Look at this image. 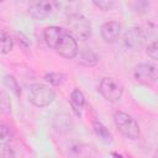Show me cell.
<instances>
[{
  "mask_svg": "<svg viewBox=\"0 0 158 158\" xmlns=\"http://www.w3.org/2000/svg\"><path fill=\"white\" fill-rule=\"evenodd\" d=\"M28 98H30V101L35 106H37V107H46V106L51 105L54 101L56 93H54V90L51 86H48L46 84L36 83V84H32L30 86Z\"/></svg>",
  "mask_w": 158,
  "mask_h": 158,
  "instance_id": "6da1fadb",
  "label": "cell"
},
{
  "mask_svg": "<svg viewBox=\"0 0 158 158\" xmlns=\"http://www.w3.org/2000/svg\"><path fill=\"white\" fill-rule=\"evenodd\" d=\"M114 122L117 130L130 139H137L139 136V126L136 120L126 112L116 111L114 114Z\"/></svg>",
  "mask_w": 158,
  "mask_h": 158,
  "instance_id": "7a4b0ae2",
  "label": "cell"
},
{
  "mask_svg": "<svg viewBox=\"0 0 158 158\" xmlns=\"http://www.w3.org/2000/svg\"><path fill=\"white\" fill-rule=\"evenodd\" d=\"M69 30L68 32L75 38V40H81L85 41L90 33H91V27H90V22L81 16L80 14H74V15H69Z\"/></svg>",
  "mask_w": 158,
  "mask_h": 158,
  "instance_id": "3957f363",
  "label": "cell"
},
{
  "mask_svg": "<svg viewBox=\"0 0 158 158\" xmlns=\"http://www.w3.org/2000/svg\"><path fill=\"white\" fill-rule=\"evenodd\" d=\"M54 49L57 51V53H59L62 57L67 58V59H72L74 57L78 56V43L77 40L67 31H64L62 33V36L59 37L58 42L56 43Z\"/></svg>",
  "mask_w": 158,
  "mask_h": 158,
  "instance_id": "277c9868",
  "label": "cell"
},
{
  "mask_svg": "<svg viewBox=\"0 0 158 158\" xmlns=\"http://www.w3.org/2000/svg\"><path fill=\"white\" fill-rule=\"evenodd\" d=\"M99 91L106 100H109L111 102H116L121 99L123 88L118 80H116L114 78H104L100 81Z\"/></svg>",
  "mask_w": 158,
  "mask_h": 158,
  "instance_id": "5b68a950",
  "label": "cell"
},
{
  "mask_svg": "<svg viewBox=\"0 0 158 158\" xmlns=\"http://www.w3.org/2000/svg\"><path fill=\"white\" fill-rule=\"evenodd\" d=\"M133 77L137 83L143 85H152L157 80V69L154 65L148 63H141L135 67Z\"/></svg>",
  "mask_w": 158,
  "mask_h": 158,
  "instance_id": "8992f818",
  "label": "cell"
},
{
  "mask_svg": "<svg viewBox=\"0 0 158 158\" xmlns=\"http://www.w3.org/2000/svg\"><path fill=\"white\" fill-rule=\"evenodd\" d=\"M28 14L36 20H43L52 14V4L49 0H30Z\"/></svg>",
  "mask_w": 158,
  "mask_h": 158,
  "instance_id": "52a82bcc",
  "label": "cell"
},
{
  "mask_svg": "<svg viewBox=\"0 0 158 158\" xmlns=\"http://www.w3.org/2000/svg\"><path fill=\"white\" fill-rule=\"evenodd\" d=\"M144 35L138 27H132L125 33V43L127 47L132 49H137L143 44L144 41Z\"/></svg>",
  "mask_w": 158,
  "mask_h": 158,
  "instance_id": "ba28073f",
  "label": "cell"
},
{
  "mask_svg": "<svg viewBox=\"0 0 158 158\" xmlns=\"http://www.w3.org/2000/svg\"><path fill=\"white\" fill-rule=\"evenodd\" d=\"M120 32L121 25L116 21H109L101 26V36L106 42H114L115 40H117Z\"/></svg>",
  "mask_w": 158,
  "mask_h": 158,
  "instance_id": "9c48e42d",
  "label": "cell"
},
{
  "mask_svg": "<svg viewBox=\"0 0 158 158\" xmlns=\"http://www.w3.org/2000/svg\"><path fill=\"white\" fill-rule=\"evenodd\" d=\"M52 1L58 10L65 12L68 16L79 14L81 5V0H52Z\"/></svg>",
  "mask_w": 158,
  "mask_h": 158,
  "instance_id": "30bf717a",
  "label": "cell"
},
{
  "mask_svg": "<svg viewBox=\"0 0 158 158\" xmlns=\"http://www.w3.org/2000/svg\"><path fill=\"white\" fill-rule=\"evenodd\" d=\"M69 104H70V107L74 111V114L80 117L81 114H83L84 106H85V96H84V94L79 89H74L70 93Z\"/></svg>",
  "mask_w": 158,
  "mask_h": 158,
  "instance_id": "8fae6325",
  "label": "cell"
},
{
  "mask_svg": "<svg viewBox=\"0 0 158 158\" xmlns=\"http://www.w3.org/2000/svg\"><path fill=\"white\" fill-rule=\"evenodd\" d=\"M63 32H64V30L60 28V27H57V26L46 27L44 31H43V37H44V41H46L47 46H49L51 48L54 49L56 43L58 42V40H59V37L62 36Z\"/></svg>",
  "mask_w": 158,
  "mask_h": 158,
  "instance_id": "7c38bea8",
  "label": "cell"
},
{
  "mask_svg": "<svg viewBox=\"0 0 158 158\" xmlns=\"http://www.w3.org/2000/svg\"><path fill=\"white\" fill-rule=\"evenodd\" d=\"M79 53V62L84 65H94L99 62V57L96 56L95 52H93L90 48H84L81 49L80 52L78 51Z\"/></svg>",
  "mask_w": 158,
  "mask_h": 158,
  "instance_id": "4fadbf2b",
  "label": "cell"
},
{
  "mask_svg": "<svg viewBox=\"0 0 158 158\" xmlns=\"http://www.w3.org/2000/svg\"><path fill=\"white\" fill-rule=\"evenodd\" d=\"M93 127H94V131L96 133V136L105 143H110L112 141V136L111 133L109 132V130L98 120H94V123H93Z\"/></svg>",
  "mask_w": 158,
  "mask_h": 158,
  "instance_id": "5bb4252c",
  "label": "cell"
},
{
  "mask_svg": "<svg viewBox=\"0 0 158 158\" xmlns=\"http://www.w3.org/2000/svg\"><path fill=\"white\" fill-rule=\"evenodd\" d=\"M12 48H14V41L11 36L5 31H0V53L7 54L12 51Z\"/></svg>",
  "mask_w": 158,
  "mask_h": 158,
  "instance_id": "9a60e30c",
  "label": "cell"
},
{
  "mask_svg": "<svg viewBox=\"0 0 158 158\" xmlns=\"http://www.w3.org/2000/svg\"><path fill=\"white\" fill-rule=\"evenodd\" d=\"M44 79L52 85H62L65 80V75L62 73H48L44 75Z\"/></svg>",
  "mask_w": 158,
  "mask_h": 158,
  "instance_id": "2e32d148",
  "label": "cell"
},
{
  "mask_svg": "<svg viewBox=\"0 0 158 158\" xmlns=\"http://www.w3.org/2000/svg\"><path fill=\"white\" fill-rule=\"evenodd\" d=\"M0 112H4V114L11 112V101L9 95L5 91H0Z\"/></svg>",
  "mask_w": 158,
  "mask_h": 158,
  "instance_id": "e0dca14e",
  "label": "cell"
},
{
  "mask_svg": "<svg viewBox=\"0 0 158 158\" xmlns=\"http://www.w3.org/2000/svg\"><path fill=\"white\" fill-rule=\"evenodd\" d=\"M4 83H5V85H6L7 88H10V89H11V91H12L16 96H19V95L21 94L20 85H19L17 80H16L12 75H6V77H5V79H4Z\"/></svg>",
  "mask_w": 158,
  "mask_h": 158,
  "instance_id": "ac0fdd59",
  "label": "cell"
},
{
  "mask_svg": "<svg viewBox=\"0 0 158 158\" xmlns=\"http://www.w3.org/2000/svg\"><path fill=\"white\" fill-rule=\"evenodd\" d=\"M93 2L95 4L96 7H99L102 11H107L111 10L115 6L116 0H93Z\"/></svg>",
  "mask_w": 158,
  "mask_h": 158,
  "instance_id": "d6986e66",
  "label": "cell"
},
{
  "mask_svg": "<svg viewBox=\"0 0 158 158\" xmlns=\"http://www.w3.org/2000/svg\"><path fill=\"white\" fill-rule=\"evenodd\" d=\"M10 157H15L14 148L5 143L0 144V158H10Z\"/></svg>",
  "mask_w": 158,
  "mask_h": 158,
  "instance_id": "ffe728a7",
  "label": "cell"
},
{
  "mask_svg": "<svg viewBox=\"0 0 158 158\" xmlns=\"http://www.w3.org/2000/svg\"><path fill=\"white\" fill-rule=\"evenodd\" d=\"M147 54L152 58V59H157L158 58V46H157V41H153L152 43L148 44L147 47Z\"/></svg>",
  "mask_w": 158,
  "mask_h": 158,
  "instance_id": "44dd1931",
  "label": "cell"
},
{
  "mask_svg": "<svg viewBox=\"0 0 158 158\" xmlns=\"http://www.w3.org/2000/svg\"><path fill=\"white\" fill-rule=\"evenodd\" d=\"M135 9L137 12H146L149 9V2L147 0H136Z\"/></svg>",
  "mask_w": 158,
  "mask_h": 158,
  "instance_id": "7402d4cb",
  "label": "cell"
},
{
  "mask_svg": "<svg viewBox=\"0 0 158 158\" xmlns=\"http://www.w3.org/2000/svg\"><path fill=\"white\" fill-rule=\"evenodd\" d=\"M11 137V131L10 128L4 125V123H0V139H7Z\"/></svg>",
  "mask_w": 158,
  "mask_h": 158,
  "instance_id": "603a6c76",
  "label": "cell"
},
{
  "mask_svg": "<svg viewBox=\"0 0 158 158\" xmlns=\"http://www.w3.org/2000/svg\"><path fill=\"white\" fill-rule=\"evenodd\" d=\"M2 1H5V0H0V2H2Z\"/></svg>",
  "mask_w": 158,
  "mask_h": 158,
  "instance_id": "cb8c5ba5",
  "label": "cell"
}]
</instances>
